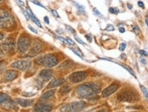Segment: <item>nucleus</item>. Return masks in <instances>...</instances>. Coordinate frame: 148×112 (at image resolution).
<instances>
[{"label":"nucleus","instance_id":"nucleus-1","mask_svg":"<svg viewBox=\"0 0 148 112\" xmlns=\"http://www.w3.org/2000/svg\"><path fill=\"white\" fill-rule=\"evenodd\" d=\"M100 87L94 83H86L79 85L77 88V93L79 96L82 98H88L94 96L99 93Z\"/></svg>","mask_w":148,"mask_h":112},{"label":"nucleus","instance_id":"nucleus-2","mask_svg":"<svg viewBox=\"0 0 148 112\" xmlns=\"http://www.w3.org/2000/svg\"><path fill=\"white\" fill-rule=\"evenodd\" d=\"M14 23V18L10 12L4 9H0V29H8Z\"/></svg>","mask_w":148,"mask_h":112},{"label":"nucleus","instance_id":"nucleus-3","mask_svg":"<svg viewBox=\"0 0 148 112\" xmlns=\"http://www.w3.org/2000/svg\"><path fill=\"white\" fill-rule=\"evenodd\" d=\"M117 98L119 101L133 102L137 101L139 97L138 94L134 91L128 90L121 91V92H119L117 96Z\"/></svg>","mask_w":148,"mask_h":112},{"label":"nucleus","instance_id":"nucleus-4","mask_svg":"<svg viewBox=\"0 0 148 112\" xmlns=\"http://www.w3.org/2000/svg\"><path fill=\"white\" fill-rule=\"evenodd\" d=\"M36 63L42 64L45 67L50 68L56 66L58 63V60L53 55L47 54L46 56H43L36 58Z\"/></svg>","mask_w":148,"mask_h":112},{"label":"nucleus","instance_id":"nucleus-5","mask_svg":"<svg viewBox=\"0 0 148 112\" xmlns=\"http://www.w3.org/2000/svg\"><path fill=\"white\" fill-rule=\"evenodd\" d=\"M86 107V103L85 102L80 100L71 102V103L67 104L61 108L62 112H78L83 110Z\"/></svg>","mask_w":148,"mask_h":112},{"label":"nucleus","instance_id":"nucleus-6","mask_svg":"<svg viewBox=\"0 0 148 112\" xmlns=\"http://www.w3.org/2000/svg\"><path fill=\"white\" fill-rule=\"evenodd\" d=\"M31 41L28 37L25 36H21L18 38L17 43V49L21 53H25L27 51L30 47Z\"/></svg>","mask_w":148,"mask_h":112},{"label":"nucleus","instance_id":"nucleus-7","mask_svg":"<svg viewBox=\"0 0 148 112\" xmlns=\"http://www.w3.org/2000/svg\"><path fill=\"white\" fill-rule=\"evenodd\" d=\"M15 42L14 39L9 37L0 44V50L2 52L10 53L14 51Z\"/></svg>","mask_w":148,"mask_h":112},{"label":"nucleus","instance_id":"nucleus-8","mask_svg":"<svg viewBox=\"0 0 148 112\" xmlns=\"http://www.w3.org/2000/svg\"><path fill=\"white\" fill-rule=\"evenodd\" d=\"M53 109V105L50 102H39L33 108L34 112H49Z\"/></svg>","mask_w":148,"mask_h":112},{"label":"nucleus","instance_id":"nucleus-9","mask_svg":"<svg viewBox=\"0 0 148 112\" xmlns=\"http://www.w3.org/2000/svg\"><path fill=\"white\" fill-rule=\"evenodd\" d=\"M53 74V71L51 69H46L42 70L40 73H39L38 83V84H41V83L43 84V83L45 82V81H49L52 77Z\"/></svg>","mask_w":148,"mask_h":112},{"label":"nucleus","instance_id":"nucleus-10","mask_svg":"<svg viewBox=\"0 0 148 112\" xmlns=\"http://www.w3.org/2000/svg\"><path fill=\"white\" fill-rule=\"evenodd\" d=\"M32 65V62L29 60H20L15 61L11 64L12 67L16 68L17 69L25 71V70L29 69Z\"/></svg>","mask_w":148,"mask_h":112},{"label":"nucleus","instance_id":"nucleus-11","mask_svg":"<svg viewBox=\"0 0 148 112\" xmlns=\"http://www.w3.org/2000/svg\"><path fill=\"white\" fill-rule=\"evenodd\" d=\"M87 77V73L84 71H79L75 72L73 74H71L70 76V79H71L72 82L78 83L82 81L83 80Z\"/></svg>","mask_w":148,"mask_h":112},{"label":"nucleus","instance_id":"nucleus-12","mask_svg":"<svg viewBox=\"0 0 148 112\" xmlns=\"http://www.w3.org/2000/svg\"><path fill=\"white\" fill-rule=\"evenodd\" d=\"M118 88H119L118 85H116V84L111 85V86L107 87V88L104 89V90H103V92H102V96L106 97V96H110L111 94H113V93L116 92Z\"/></svg>","mask_w":148,"mask_h":112},{"label":"nucleus","instance_id":"nucleus-13","mask_svg":"<svg viewBox=\"0 0 148 112\" xmlns=\"http://www.w3.org/2000/svg\"><path fill=\"white\" fill-rule=\"evenodd\" d=\"M65 81V79L64 78H55L53 79H52V81H51L50 83H49V86H47V88H51L56 86H60V85H62V83H64Z\"/></svg>","mask_w":148,"mask_h":112},{"label":"nucleus","instance_id":"nucleus-14","mask_svg":"<svg viewBox=\"0 0 148 112\" xmlns=\"http://www.w3.org/2000/svg\"><path fill=\"white\" fill-rule=\"evenodd\" d=\"M17 77H18V73L14 70H8L5 74V79L8 81L13 80V79H16Z\"/></svg>","mask_w":148,"mask_h":112},{"label":"nucleus","instance_id":"nucleus-15","mask_svg":"<svg viewBox=\"0 0 148 112\" xmlns=\"http://www.w3.org/2000/svg\"><path fill=\"white\" fill-rule=\"evenodd\" d=\"M16 102L22 107H29L33 105L34 100L32 99H23V98H18Z\"/></svg>","mask_w":148,"mask_h":112},{"label":"nucleus","instance_id":"nucleus-16","mask_svg":"<svg viewBox=\"0 0 148 112\" xmlns=\"http://www.w3.org/2000/svg\"><path fill=\"white\" fill-rule=\"evenodd\" d=\"M27 12H28V14H29V16H30V18H32V20H33V21L35 22L36 24H37L38 26H39V27H42V25H41V24H40V21L38 20V18H36V16H35V15L34 14V13L32 12V11L30 10L29 9V7H27Z\"/></svg>","mask_w":148,"mask_h":112},{"label":"nucleus","instance_id":"nucleus-17","mask_svg":"<svg viewBox=\"0 0 148 112\" xmlns=\"http://www.w3.org/2000/svg\"><path fill=\"white\" fill-rule=\"evenodd\" d=\"M10 100V97L8 94L0 92V104L5 103Z\"/></svg>","mask_w":148,"mask_h":112},{"label":"nucleus","instance_id":"nucleus-18","mask_svg":"<svg viewBox=\"0 0 148 112\" xmlns=\"http://www.w3.org/2000/svg\"><path fill=\"white\" fill-rule=\"evenodd\" d=\"M54 94H55V90H49V91H47V92H45L44 94H43L41 96V98H42V99H44V100L48 99V98H51V96H53Z\"/></svg>","mask_w":148,"mask_h":112},{"label":"nucleus","instance_id":"nucleus-19","mask_svg":"<svg viewBox=\"0 0 148 112\" xmlns=\"http://www.w3.org/2000/svg\"><path fill=\"white\" fill-rule=\"evenodd\" d=\"M40 48H41L40 43H38V42H36L35 43V44L34 45L33 48H32L31 52H33L34 54H36L38 52H40Z\"/></svg>","mask_w":148,"mask_h":112},{"label":"nucleus","instance_id":"nucleus-20","mask_svg":"<svg viewBox=\"0 0 148 112\" xmlns=\"http://www.w3.org/2000/svg\"><path fill=\"white\" fill-rule=\"evenodd\" d=\"M71 89L72 88L71 86H69V85H66V86H64L62 88H61L60 92L62 94H66L69 92L71 90Z\"/></svg>","mask_w":148,"mask_h":112},{"label":"nucleus","instance_id":"nucleus-21","mask_svg":"<svg viewBox=\"0 0 148 112\" xmlns=\"http://www.w3.org/2000/svg\"><path fill=\"white\" fill-rule=\"evenodd\" d=\"M109 12L111 14H117L119 12V10L117 7H109Z\"/></svg>","mask_w":148,"mask_h":112},{"label":"nucleus","instance_id":"nucleus-22","mask_svg":"<svg viewBox=\"0 0 148 112\" xmlns=\"http://www.w3.org/2000/svg\"><path fill=\"white\" fill-rule=\"evenodd\" d=\"M29 1H31V2L33 3H34V4H36V5H39V6H40L42 7H43V8L46 9V7H45L44 5L42 4V3H40L38 1H37V0H29Z\"/></svg>","mask_w":148,"mask_h":112},{"label":"nucleus","instance_id":"nucleus-23","mask_svg":"<svg viewBox=\"0 0 148 112\" xmlns=\"http://www.w3.org/2000/svg\"><path fill=\"white\" fill-rule=\"evenodd\" d=\"M119 64V65H121V67H122L123 68H124V69H126L127 70V71H128V72H129V73H130V74H131V75H133V76H134V77H136V76H135V75H134V73H133V72H132V70H130V69H129V68L128 67H126V66H125V65H124V64Z\"/></svg>","mask_w":148,"mask_h":112},{"label":"nucleus","instance_id":"nucleus-24","mask_svg":"<svg viewBox=\"0 0 148 112\" xmlns=\"http://www.w3.org/2000/svg\"><path fill=\"white\" fill-rule=\"evenodd\" d=\"M141 90L143 91V94H144V95L145 96V97H146V98H148V93H147V89H146L145 87H144L143 86H142V85H141Z\"/></svg>","mask_w":148,"mask_h":112},{"label":"nucleus","instance_id":"nucleus-25","mask_svg":"<svg viewBox=\"0 0 148 112\" xmlns=\"http://www.w3.org/2000/svg\"><path fill=\"white\" fill-rule=\"evenodd\" d=\"M106 30L108 31H114L115 28H114V26L112 25V24H109L107 26V27H106Z\"/></svg>","mask_w":148,"mask_h":112},{"label":"nucleus","instance_id":"nucleus-26","mask_svg":"<svg viewBox=\"0 0 148 112\" xmlns=\"http://www.w3.org/2000/svg\"><path fill=\"white\" fill-rule=\"evenodd\" d=\"M73 3L75 5V6L77 7L78 10H79L80 11H82V12H83V11H84L85 8H84V7L82 6V5H79V4H78V3H77L76 2H73Z\"/></svg>","mask_w":148,"mask_h":112},{"label":"nucleus","instance_id":"nucleus-27","mask_svg":"<svg viewBox=\"0 0 148 112\" xmlns=\"http://www.w3.org/2000/svg\"><path fill=\"white\" fill-rule=\"evenodd\" d=\"M75 40H77L78 42L79 43H80L81 44H83V45H86V43H85V42H83V41L81 40V38H79V37H78V36H77L76 35H75Z\"/></svg>","mask_w":148,"mask_h":112},{"label":"nucleus","instance_id":"nucleus-28","mask_svg":"<svg viewBox=\"0 0 148 112\" xmlns=\"http://www.w3.org/2000/svg\"><path fill=\"white\" fill-rule=\"evenodd\" d=\"M71 49V50L73 51V52H74V53H75L78 56H79V57H80V58H83V57H82V54H81V53H79V52H78V51H77L75 50V49H73V48H70Z\"/></svg>","mask_w":148,"mask_h":112},{"label":"nucleus","instance_id":"nucleus-29","mask_svg":"<svg viewBox=\"0 0 148 112\" xmlns=\"http://www.w3.org/2000/svg\"><path fill=\"white\" fill-rule=\"evenodd\" d=\"M126 47V44L125 43H121L120 45H119V50L124 51Z\"/></svg>","mask_w":148,"mask_h":112},{"label":"nucleus","instance_id":"nucleus-30","mask_svg":"<svg viewBox=\"0 0 148 112\" xmlns=\"http://www.w3.org/2000/svg\"><path fill=\"white\" fill-rule=\"evenodd\" d=\"M132 27H133V31L136 34H138L139 33V28H138V26L136 25H132Z\"/></svg>","mask_w":148,"mask_h":112},{"label":"nucleus","instance_id":"nucleus-31","mask_svg":"<svg viewBox=\"0 0 148 112\" xmlns=\"http://www.w3.org/2000/svg\"><path fill=\"white\" fill-rule=\"evenodd\" d=\"M21 10H22V11H23V12L25 16L26 17V18H27V20H29V19H30V16H29V14H28V12H27L26 10H23V9H21Z\"/></svg>","mask_w":148,"mask_h":112},{"label":"nucleus","instance_id":"nucleus-32","mask_svg":"<svg viewBox=\"0 0 148 112\" xmlns=\"http://www.w3.org/2000/svg\"><path fill=\"white\" fill-rule=\"evenodd\" d=\"M66 41H68V44H72V45H75V41H74L73 39H71V38H70V37H66Z\"/></svg>","mask_w":148,"mask_h":112},{"label":"nucleus","instance_id":"nucleus-33","mask_svg":"<svg viewBox=\"0 0 148 112\" xmlns=\"http://www.w3.org/2000/svg\"><path fill=\"white\" fill-rule=\"evenodd\" d=\"M56 37L57 38H58V39H60V41H63L64 43H66V44H68V41H66V39H64V38H63V37H60V36H56Z\"/></svg>","mask_w":148,"mask_h":112},{"label":"nucleus","instance_id":"nucleus-34","mask_svg":"<svg viewBox=\"0 0 148 112\" xmlns=\"http://www.w3.org/2000/svg\"><path fill=\"white\" fill-rule=\"evenodd\" d=\"M66 29H67L68 31H69L70 32H71V33H75V30H74V29H73V28L71 27V26L66 25Z\"/></svg>","mask_w":148,"mask_h":112},{"label":"nucleus","instance_id":"nucleus-35","mask_svg":"<svg viewBox=\"0 0 148 112\" xmlns=\"http://www.w3.org/2000/svg\"><path fill=\"white\" fill-rule=\"evenodd\" d=\"M93 11H94V14L97 15V16H102L101 14H100V13L99 12V11H98L96 8H94V10H93Z\"/></svg>","mask_w":148,"mask_h":112},{"label":"nucleus","instance_id":"nucleus-36","mask_svg":"<svg viewBox=\"0 0 148 112\" xmlns=\"http://www.w3.org/2000/svg\"><path fill=\"white\" fill-rule=\"evenodd\" d=\"M28 28H29V29L31 30V31H32V32H34V33H38V31H37V30L36 29H34V27H32V26H30V25H28Z\"/></svg>","mask_w":148,"mask_h":112},{"label":"nucleus","instance_id":"nucleus-37","mask_svg":"<svg viewBox=\"0 0 148 112\" xmlns=\"http://www.w3.org/2000/svg\"><path fill=\"white\" fill-rule=\"evenodd\" d=\"M51 12H52V14H53L54 16H56V17H60V16H59L58 12H57L56 10H51Z\"/></svg>","mask_w":148,"mask_h":112},{"label":"nucleus","instance_id":"nucleus-38","mask_svg":"<svg viewBox=\"0 0 148 112\" xmlns=\"http://www.w3.org/2000/svg\"><path fill=\"white\" fill-rule=\"evenodd\" d=\"M139 53L141 55H144V56H147V52H146V51H145V50H140L139 51Z\"/></svg>","mask_w":148,"mask_h":112},{"label":"nucleus","instance_id":"nucleus-39","mask_svg":"<svg viewBox=\"0 0 148 112\" xmlns=\"http://www.w3.org/2000/svg\"><path fill=\"white\" fill-rule=\"evenodd\" d=\"M138 5L139 7H144V3H143V1H138Z\"/></svg>","mask_w":148,"mask_h":112},{"label":"nucleus","instance_id":"nucleus-40","mask_svg":"<svg viewBox=\"0 0 148 112\" xmlns=\"http://www.w3.org/2000/svg\"><path fill=\"white\" fill-rule=\"evenodd\" d=\"M16 1H17V3H18L20 5H21V6H24L25 4H24L23 1L22 0H16Z\"/></svg>","mask_w":148,"mask_h":112},{"label":"nucleus","instance_id":"nucleus-41","mask_svg":"<svg viewBox=\"0 0 148 112\" xmlns=\"http://www.w3.org/2000/svg\"><path fill=\"white\" fill-rule=\"evenodd\" d=\"M85 37H86L87 39H88L89 41H90V42H91V41H92V37H91V36L88 35H85Z\"/></svg>","mask_w":148,"mask_h":112},{"label":"nucleus","instance_id":"nucleus-42","mask_svg":"<svg viewBox=\"0 0 148 112\" xmlns=\"http://www.w3.org/2000/svg\"><path fill=\"white\" fill-rule=\"evenodd\" d=\"M44 20L45 22H46L47 24H49V17L48 16H45L44 18Z\"/></svg>","mask_w":148,"mask_h":112},{"label":"nucleus","instance_id":"nucleus-43","mask_svg":"<svg viewBox=\"0 0 148 112\" xmlns=\"http://www.w3.org/2000/svg\"><path fill=\"white\" fill-rule=\"evenodd\" d=\"M119 32H120V33H124L126 30H125V29H124V27H119Z\"/></svg>","mask_w":148,"mask_h":112},{"label":"nucleus","instance_id":"nucleus-44","mask_svg":"<svg viewBox=\"0 0 148 112\" xmlns=\"http://www.w3.org/2000/svg\"><path fill=\"white\" fill-rule=\"evenodd\" d=\"M3 38H4V34L0 32V41L2 40Z\"/></svg>","mask_w":148,"mask_h":112},{"label":"nucleus","instance_id":"nucleus-45","mask_svg":"<svg viewBox=\"0 0 148 112\" xmlns=\"http://www.w3.org/2000/svg\"><path fill=\"white\" fill-rule=\"evenodd\" d=\"M4 68H5L4 65H3V64H0V72L3 71Z\"/></svg>","mask_w":148,"mask_h":112},{"label":"nucleus","instance_id":"nucleus-46","mask_svg":"<svg viewBox=\"0 0 148 112\" xmlns=\"http://www.w3.org/2000/svg\"><path fill=\"white\" fill-rule=\"evenodd\" d=\"M127 7H128L130 10H131L132 7V5L131 4H130V3H128V4H127Z\"/></svg>","mask_w":148,"mask_h":112},{"label":"nucleus","instance_id":"nucleus-47","mask_svg":"<svg viewBox=\"0 0 148 112\" xmlns=\"http://www.w3.org/2000/svg\"><path fill=\"white\" fill-rule=\"evenodd\" d=\"M141 62H143V63H145V60L144 59V58H141Z\"/></svg>","mask_w":148,"mask_h":112},{"label":"nucleus","instance_id":"nucleus-48","mask_svg":"<svg viewBox=\"0 0 148 112\" xmlns=\"http://www.w3.org/2000/svg\"><path fill=\"white\" fill-rule=\"evenodd\" d=\"M145 24H146V25H148V19H147V18H145Z\"/></svg>","mask_w":148,"mask_h":112},{"label":"nucleus","instance_id":"nucleus-49","mask_svg":"<svg viewBox=\"0 0 148 112\" xmlns=\"http://www.w3.org/2000/svg\"><path fill=\"white\" fill-rule=\"evenodd\" d=\"M3 1V0H0V3H1V2H2V1Z\"/></svg>","mask_w":148,"mask_h":112},{"label":"nucleus","instance_id":"nucleus-50","mask_svg":"<svg viewBox=\"0 0 148 112\" xmlns=\"http://www.w3.org/2000/svg\"><path fill=\"white\" fill-rule=\"evenodd\" d=\"M98 112H104V110H102V111H98Z\"/></svg>","mask_w":148,"mask_h":112},{"label":"nucleus","instance_id":"nucleus-51","mask_svg":"<svg viewBox=\"0 0 148 112\" xmlns=\"http://www.w3.org/2000/svg\"><path fill=\"white\" fill-rule=\"evenodd\" d=\"M133 112H141V111H133Z\"/></svg>","mask_w":148,"mask_h":112},{"label":"nucleus","instance_id":"nucleus-52","mask_svg":"<svg viewBox=\"0 0 148 112\" xmlns=\"http://www.w3.org/2000/svg\"><path fill=\"white\" fill-rule=\"evenodd\" d=\"M0 112H1V111H0Z\"/></svg>","mask_w":148,"mask_h":112}]
</instances>
